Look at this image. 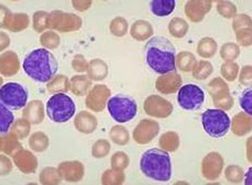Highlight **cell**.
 <instances>
[{
  "instance_id": "obj_6",
  "label": "cell",
  "mask_w": 252,
  "mask_h": 185,
  "mask_svg": "<svg viewBox=\"0 0 252 185\" xmlns=\"http://www.w3.org/2000/svg\"><path fill=\"white\" fill-rule=\"evenodd\" d=\"M108 111L115 121L129 122L136 115L137 105L132 98L124 94H118L109 99Z\"/></svg>"
},
{
  "instance_id": "obj_3",
  "label": "cell",
  "mask_w": 252,
  "mask_h": 185,
  "mask_svg": "<svg viewBox=\"0 0 252 185\" xmlns=\"http://www.w3.org/2000/svg\"><path fill=\"white\" fill-rule=\"evenodd\" d=\"M144 175L160 182H167L172 177V162L169 154L158 148L145 151L140 162Z\"/></svg>"
},
{
  "instance_id": "obj_5",
  "label": "cell",
  "mask_w": 252,
  "mask_h": 185,
  "mask_svg": "<svg viewBox=\"0 0 252 185\" xmlns=\"http://www.w3.org/2000/svg\"><path fill=\"white\" fill-rule=\"evenodd\" d=\"M202 125L209 136L214 138H220L228 133L230 120L224 111L207 110L202 114Z\"/></svg>"
},
{
  "instance_id": "obj_9",
  "label": "cell",
  "mask_w": 252,
  "mask_h": 185,
  "mask_svg": "<svg viewBox=\"0 0 252 185\" xmlns=\"http://www.w3.org/2000/svg\"><path fill=\"white\" fill-rule=\"evenodd\" d=\"M176 1L174 0H154L150 3V9L152 14L157 16H168L174 11Z\"/></svg>"
},
{
  "instance_id": "obj_10",
  "label": "cell",
  "mask_w": 252,
  "mask_h": 185,
  "mask_svg": "<svg viewBox=\"0 0 252 185\" xmlns=\"http://www.w3.org/2000/svg\"><path fill=\"white\" fill-rule=\"evenodd\" d=\"M15 116L9 111V108L3 106V104L0 105V131L2 134L7 133L10 126L14 122Z\"/></svg>"
},
{
  "instance_id": "obj_11",
  "label": "cell",
  "mask_w": 252,
  "mask_h": 185,
  "mask_svg": "<svg viewBox=\"0 0 252 185\" xmlns=\"http://www.w3.org/2000/svg\"><path fill=\"white\" fill-rule=\"evenodd\" d=\"M241 108L247 112V114H252V88H247L241 94L240 99Z\"/></svg>"
},
{
  "instance_id": "obj_2",
  "label": "cell",
  "mask_w": 252,
  "mask_h": 185,
  "mask_svg": "<svg viewBox=\"0 0 252 185\" xmlns=\"http://www.w3.org/2000/svg\"><path fill=\"white\" fill-rule=\"evenodd\" d=\"M23 69L32 79L46 83L58 73V63L54 55L46 49L32 51L24 61Z\"/></svg>"
},
{
  "instance_id": "obj_8",
  "label": "cell",
  "mask_w": 252,
  "mask_h": 185,
  "mask_svg": "<svg viewBox=\"0 0 252 185\" xmlns=\"http://www.w3.org/2000/svg\"><path fill=\"white\" fill-rule=\"evenodd\" d=\"M204 101V93L198 85L189 83L183 86L178 94V105L186 111H196Z\"/></svg>"
},
{
  "instance_id": "obj_4",
  "label": "cell",
  "mask_w": 252,
  "mask_h": 185,
  "mask_svg": "<svg viewBox=\"0 0 252 185\" xmlns=\"http://www.w3.org/2000/svg\"><path fill=\"white\" fill-rule=\"evenodd\" d=\"M76 111L73 100L66 94H54L46 104V114L57 123H64L72 119Z\"/></svg>"
},
{
  "instance_id": "obj_1",
  "label": "cell",
  "mask_w": 252,
  "mask_h": 185,
  "mask_svg": "<svg viewBox=\"0 0 252 185\" xmlns=\"http://www.w3.org/2000/svg\"><path fill=\"white\" fill-rule=\"evenodd\" d=\"M145 56L147 65L157 74L176 72V50L166 37L152 38L145 46Z\"/></svg>"
},
{
  "instance_id": "obj_7",
  "label": "cell",
  "mask_w": 252,
  "mask_h": 185,
  "mask_svg": "<svg viewBox=\"0 0 252 185\" xmlns=\"http://www.w3.org/2000/svg\"><path fill=\"white\" fill-rule=\"evenodd\" d=\"M1 104L7 108L18 111L24 108L28 100V92L23 86L18 83H8L0 89Z\"/></svg>"
}]
</instances>
